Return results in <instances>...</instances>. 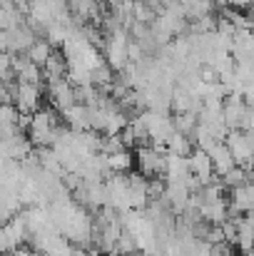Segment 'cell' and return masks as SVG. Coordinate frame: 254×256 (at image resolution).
Instances as JSON below:
<instances>
[{"label": "cell", "instance_id": "3", "mask_svg": "<svg viewBox=\"0 0 254 256\" xmlns=\"http://www.w3.org/2000/svg\"><path fill=\"white\" fill-rule=\"evenodd\" d=\"M13 100H15L20 114H33L40 110V87L28 85V82H15Z\"/></svg>", "mask_w": 254, "mask_h": 256}, {"label": "cell", "instance_id": "6", "mask_svg": "<svg viewBox=\"0 0 254 256\" xmlns=\"http://www.w3.org/2000/svg\"><path fill=\"white\" fill-rule=\"evenodd\" d=\"M65 122L70 124L73 132H87L90 130V112L85 104H73L68 112H63Z\"/></svg>", "mask_w": 254, "mask_h": 256}, {"label": "cell", "instance_id": "12", "mask_svg": "<svg viewBox=\"0 0 254 256\" xmlns=\"http://www.w3.org/2000/svg\"><path fill=\"white\" fill-rule=\"evenodd\" d=\"M209 256H237V254H234V244H227V242L214 244V246H212V254H209Z\"/></svg>", "mask_w": 254, "mask_h": 256}, {"label": "cell", "instance_id": "8", "mask_svg": "<svg viewBox=\"0 0 254 256\" xmlns=\"http://www.w3.org/2000/svg\"><path fill=\"white\" fill-rule=\"evenodd\" d=\"M28 55V60L33 62V65H38V68H43L45 62H48V58L53 55V45L45 40V38H38L35 42H33V48L25 52Z\"/></svg>", "mask_w": 254, "mask_h": 256}, {"label": "cell", "instance_id": "10", "mask_svg": "<svg viewBox=\"0 0 254 256\" xmlns=\"http://www.w3.org/2000/svg\"><path fill=\"white\" fill-rule=\"evenodd\" d=\"M192 140H187L184 134H172L167 140V144H165V150H167V154H177V157H189L192 154Z\"/></svg>", "mask_w": 254, "mask_h": 256}, {"label": "cell", "instance_id": "4", "mask_svg": "<svg viewBox=\"0 0 254 256\" xmlns=\"http://www.w3.org/2000/svg\"><path fill=\"white\" fill-rule=\"evenodd\" d=\"M224 144L229 147V152H232V157H234V162H237V167H247L249 162H252V147H249V142H247V134L242 132V130H232L229 134H227V140H224Z\"/></svg>", "mask_w": 254, "mask_h": 256}, {"label": "cell", "instance_id": "1", "mask_svg": "<svg viewBox=\"0 0 254 256\" xmlns=\"http://www.w3.org/2000/svg\"><path fill=\"white\" fill-rule=\"evenodd\" d=\"M137 167L147 179H162L167 170V150L160 144H142L137 147Z\"/></svg>", "mask_w": 254, "mask_h": 256}, {"label": "cell", "instance_id": "14", "mask_svg": "<svg viewBox=\"0 0 254 256\" xmlns=\"http://www.w3.org/2000/svg\"><path fill=\"white\" fill-rule=\"evenodd\" d=\"M0 256H8V254H0Z\"/></svg>", "mask_w": 254, "mask_h": 256}, {"label": "cell", "instance_id": "13", "mask_svg": "<svg viewBox=\"0 0 254 256\" xmlns=\"http://www.w3.org/2000/svg\"><path fill=\"white\" fill-rule=\"evenodd\" d=\"M107 2V10H120V5H122V0H105Z\"/></svg>", "mask_w": 254, "mask_h": 256}, {"label": "cell", "instance_id": "5", "mask_svg": "<svg viewBox=\"0 0 254 256\" xmlns=\"http://www.w3.org/2000/svg\"><path fill=\"white\" fill-rule=\"evenodd\" d=\"M209 160H212V167H214V174H217V176H222V174H227L229 170L237 167V162H234V157H232V152H229V147H227L224 142H219V144L209 152Z\"/></svg>", "mask_w": 254, "mask_h": 256}, {"label": "cell", "instance_id": "7", "mask_svg": "<svg viewBox=\"0 0 254 256\" xmlns=\"http://www.w3.org/2000/svg\"><path fill=\"white\" fill-rule=\"evenodd\" d=\"M43 78L45 80H58V78H68V60L63 52H55L48 58V62L43 65Z\"/></svg>", "mask_w": 254, "mask_h": 256}, {"label": "cell", "instance_id": "9", "mask_svg": "<svg viewBox=\"0 0 254 256\" xmlns=\"http://www.w3.org/2000/svg\"><path fill=\"white\" fill-rule=\"evenodd\" d=\"M107 157V172L110 174H127L132 167V154L125 150V152H117V154H105Z\"/></svg>", "mask_w": 254, "mask_h": 256}, {"label": "cell", "instance_id": "2", "mask_svg": "<svg viewBox=\"0 0 254 256\" xmlns=\"http://www.w3.org/2000/svg\"><path fill=\"white\" fill-rule=\"evenodd\" d=\"M48 94L50 100L58 104L60 112H68L73 104H78L75 100V87L68 78H58V80H48Z\"/></svg>", "mask_w": 254, "mask_h": 256}, {"label": "cell", "instance_id": "11", "mask_svg": "<svg viewBox=\"0 0 254 256\" xmlns=\"http://www.w3.org/2000/svg\"><path fill=\"white\" fill-rule=\"evenodd\" d=\"M219 184L232 192V189H237L242 184H249V172L244 170V167H234V170H229L227 174L219 176Z\"/></svg>", "mask_w": 254, "mask_h": 256}]
</instances>
